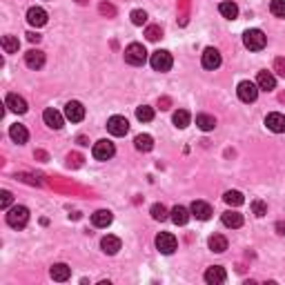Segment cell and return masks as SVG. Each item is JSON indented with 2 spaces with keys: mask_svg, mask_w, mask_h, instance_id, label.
I'll return each instance as SVG.
<instances>
[{
  "mask_svg": "<svg viewBox=\"0 0 285 285\" xmlns=\"http://www.w3.org/2000/svg\"><path fill=\"white\" fill-rule=\"evenodd\" d=\"M29 223V209L25 205H16V207L7 209V225L13 230H20Z\"/></svg>",
  "mask_w": 285,
  "mask_h": 285,
  "instance_id": "6da1fadb",
  "label": "cell"
},
{
  "mask_svg": "<svg viewBox=\"0 0 285 285\" xmlns=\"http://www.w3.org/2000/svg\"><path fill=\"white\" fill-rule=\"evenodd\" d=\"M265 43H267V38L261 29H247L243 34V45L249 51H261V49L265 47Z\"/></svg>",
  "mask_w": 285,
  "mask_h": 285,
  "instance_id": "7a4b0ae2",
  "label": "cell"
},
{
  "mask_svg": "<svg viewBox=\"0 0 285 285\" xmlns=\"http://www.w3.org/2000/svg\"><path fill=\"white\" fill-rule=\"evenodd\" d=\"M125 60H127L129 65H134V67L145 65V60H147L145 47H142L141 43H132L127 49H125Z\"/></svg>",
  "mask_w": 285,
  "mask_h": 285,
  "instance_id": "3957f363",
  "label": "cell"
},
{
  "mask_svg": "<svg viewBox=\"0 0 285 285\" xmlns=\"http://www.w3.org/2000/svg\"><path fill=\"white\" fill-rule=\"evenodd\" d=\"M149 65L154 67L156 71H169V69H172V65H174V60H172V53H169V51H165V49H158V51H154V53H151V58H149Z\"/></svg>",
  "mask_w": 285,
  "mask_h": 285,
  "instance_id": "277c9868",
  "label": "cell"
},
{
  "mask_svg": "<svg viewBox=\"0 0 285 285\" xmlns=\"http://www.w3.org/2000/svg\"><path fill=\"white\" fill-rule=\"evenodd\" d=\"M176 236L169 234V232H160L158 236H156V247H158L160 254H174L176 252Z\"/></svg>",
  "mask_w": 285,
  "mask_h": 285,
  "instance_id": "5b68a950",
  "label": "cell"
},
{
  "mask_svg": "<svg viewBox=\"0 0 285 285\" xmlns=\"http://www.w3.org/2000/svg\"><path fill=\"white\" fill-rule=\"evenodd\" d=\"M238 98L243 102H254L258 96V85L252 83V80H243V83H238Z\"/></svg>",
  "mask_w": 285,
  "mask_h": 285,
  "instance_id": "8992f818",
  "label": "cell"
},
{
  "mask_svg": "<svg viewBox=\"0 0 285 285\" xmlns=\"http://www.w3.org/2000/svg\"><path fill=\"white\" fill-rule=\"evenodd\" d=\"M92 154H94V158H96V160H109L111 156L116 154V147H114V142H111V141H98L96 145H94Z\"/></svg>",
  "mask_w": 285,
  "mask_h": 285,
  "instance_id": "52a82bcc",
  "label": "cell"
},
{
  "mask_svg": "<svg viewBox=\"0 0 285 285\" xmlns=\"http://www.w3.org/2000/svg\"><path fill=\"white\" fill-rule=\"evenodd\" d=\"M107 129H109L111 136H125V134L129 132V123L125 116H111V118L107 120Z\"/></svg>",
  "mask_w": 285,
  "mask_h": 285,
  "instance_id": "ba28073f",
  "label": "cell"
},
{
  "mask_svg": "<svg viewBox=\"0 0 285 285\" xmlns=\"http://www.w3.org/2000/svg\"><path fill=\"white\" fill-rule=\"evenodd\" d=\"M65 116H67V120H71V123H80V120L85 118V107L80 105L78 100H69L65 105Z\"/></svg>",
  "mask_w": 285,
  "mask_h": 285,
  "instance_id": "9c48e42d",
  "label": "cell"
},
{
  "mask_svg": "<svg viewBox=\"0 0 285 285\" xmlns=\"http://www.w3.org/2000/svg\"><path fill=\"white\" fill-rule=\"evenodd\" d=\"M221 51L218 49H214V47H207L203 51V67L205 69H218L221 67Z\"/></svg>",
  "mask_w": 285,
  "mask_h": 285,
  "instance_id": "30bf717a",
  "label": "cell"
},
{
  "mask_svg": "<svg viewBox=\"0 0 285 285\" xmlns=\"http://www.w3.org/2000/svg\"><path fill=\"white\" fill-rule=\"evenodd\" d=\"M27 22H29L31 27H45L47 25V11H45L43 7H31L29 11H27Z\"/></svg>",
  "mask_w": 285,
  "mask_h": 285,
  "instance_id": "8fae6325",
  "label": "cell"
},
{
  "mask_svg": "<svg viewBox=\"0 0 285 285\" xmlns=\"http://www.w3.org/2000/svg\"><path fill=\"white\" fill-rule=\"evenodd\" d=\"M265 125H267V129H270V132L283 134L285 132V116L279 114V111H274V114H267Z\"/></svg>",
  "mask_w": 285,
  "mask_h": 285,
  "instance_id": "7c38bea8",
  "label": "cell"
},
{
  "mask_svg": "<svg viewBox=\"0 0 285 285\" xmlns=\"http://www.w3.org/2000/svg\"><path fill=\"white\" fill-rule=\"evenodd\" d=\"M205 281H207L209 285H221V283L227 281V274H225V270H223L221 265H214V267H209V270L205 272Z\"/></svg>",
  "mask_w": 285,
  "mask_h": 285,
  "instance_id": "4fadbf2b",
  "label": "cell"
},
{
  "mask_svg": "<svg viewBox=\"0 0 285 285\" xmlns=\"http://www.w3.org/2000/svg\"><path fill=\"white\" fill-rule=\"evenodd\" d=\"M25 62L29 69H40V67L45 65V53L40 51V49H29V51L25 53Z\"/></svg>",
  "mask_w": 285,
  "mask_h": 285,
  "instance_id": "5bb4252c",
  "label": "cell"
},
{
  "mask_svg": "<svg viewBox=\"0 0 285 285\" xmlns=\"http://www.w3.org/2000/svg\"><path fill=\"white\" fill-rule=\"evenodd\" d=\"M191 214H194L198 221H209V216H212V207H209L205 200H194V203H191Z\"/></svg>",
  "mask_w": 285,
  "mask_h": 285,
  "instance_id": "9a60e30c",
  "label": "cell"
},
{
  "mask_svg": "<svg viewBox=\"0 0 285 285\" xmlns=\"http://www.w3.org/2000/svg\"><path fill=\"white\" fill-rule=\"evenodd\" d=\"M111 221H114V214H111L109 209H98V212L92 214L94 227H107V225H111Z\"/></svg>",
  "mask_w": 285,
  "mask_h": 285,
  "instance_id": "2e32d148",
  "label": "cell"
},
{
  "mask_svg": "<svg viewBox=\"0 0 285 285\" xmlns=\"http://www.w3.org/2000/svg\"><path fill=\"white\" fill-rule=\"evenodd\" d=\"M43 120H45V123H47L51 129H60V127H62V123H65V120H62V114H60V111L51 109V107H49V109H45Z\"/></svg>",
  "mask_w": 285,
  "mask_h": 285,
  "instance_id": "e0dca14e",
  "label": "cell"
},
{
  "mask_svg": "<svg viewBox=\"0 0 285 285\" xmlns=\"http://www.w3.org/2000/svg\"><path fill=\"white\" fill-rule=\"evenodd\" d=\"M4 102H7V107L11 111H16V114H25L27 111V100L22 96H18V94H9Z\"/></svg>",
  "mask_w": 285,
  "mask_h": 285,
  "instance_id": "ac0fdd59",
  "label": "cell"
},
{
  "mask_svg": "<svg viewBox=\"0 0 285 285\" xmlns=\"http://www.w3.org/2000/svg\"><path fill=\"white\" fill-rule=\"evenodd\" d=\"M256 85H258V89H263V92H272V89L276 87V78L270 74V71H258Z\"/></svg>",
  "mask_w": 285,
  "mask_h": 285,
  "instance_id": "d6986e66",
  "label": "cell"
},
{
  "mask_svg": "<svg viewBox=\"0 0 285 285\" xmlns=\"http://www.w3.org/2000/svg\"><path fill=\"white\" fill-rule=\"evenodd\" d=\"M9 136H11V141L13 142H18V145H25L27 142V138H29V132H27V127L25 125H11L9 127Z\"/></svg>",
  "mask_w": 285,
  "mask_h": 285,
  "instance_id": "ffe728a7",
  "label": "cell"
},
{
  "mask_svg": "<svg viewBox=\"0 0 285 285\" xmlns=\"http://www.w3.org/2000/svg\"><path fill=\"white\" fill-rule=\"evenodd\" d=\"M100 247H102V252H105V254H109V256H111V254H116V252H118V249H120V238H118V236H111V234H107L105 238L100 240Z\"/></svg>",
  "mask_w": 285,
  "mask_h": 285,
  "instance_id": "44dd1931",
  "label": "cell"
},
{
  "mask_svg": "<svg viewBox=\"0 0 285 285\" xmlns=\"http://www.w3.org/2000/svg\"><path fill=\"white\" fill-rule=\"evenodd\" d=\"M49 274H51L53 281H60V283H62V281H67L71 276V270L65 265V263H56V265L49 270Z\"/></svg>",
  "mask_w": 285,
  "mask_h": 285,
  "instance_id": "7402d4cb",
  "label": "cell"
},
{
  "mask_svg": "<svg viewBox=\"0 0 285 285\" xmlns=\"http://www.w3.org/2000/svg\"><path fill=\"white\" fill-rule=\"evenodd\" d=\"M209 249L212 252H216V254H221V252H225L227 249V238L223 234H214V236H209Z\"/></svg>",
  "mask_w": 285,
  "mask_h": 285,
  "instance_id": "603a6c76",
  "label": "cell"
},
{
  "mask_svg": "<svg viewBox=\"0 0 285 285\" xmlns=\"http://www.w3.org/2000/svg\"><path fill=\"white\" fill-rule=\"evenodd\" d=\"M172 221L176 223V225H185V223L190 221V209L183 207V205H176V207L172 209Z\"/></svg>",
  "mask_w": 285,
  "mask_h": 285,
  "instance_id": "cb8c5ba5",
  "label": "cell"
},
{
  "mask_svg": "<svg viewBox=\"0 0 285 285\" xmlns=\"http://www.w3.org/2000/svg\"><path fill=\"white\" fill-rule=\"evenodd\" d=\"M223 225H227V227H240L243 225V214H238V212H225L223 214Z\"/></svg>",
  "mask_w": 285,
  "mask_h": 285,
  "instance_id": "d4e9b609",
  "label": "cell"
},
{
  "mask_svg": "<svg viewBox=\"0 0 285 285\" xmlns=\"http://www.w3.org/2000/svg\"><path fill=\"white\" fill-rule=\"evenodd\" d=\"M134 145H136L138 151H151V147H154V138H151L149 134H138L136 141H134Z\"/></svg>",
  "mask_w": 285,
  "mask_h": 285,
  "instance_id": "484cf974",
  "label": "cell"
},
{
  "mask_svg": "<svg viewBox=\"0 0 285 285\" xmlns=\"http://www.w3.org/2000/svg\"><path fill=\"white\" fill-rule=\"evenodd\" d=\"M196 125H198L203 132H212V129L216 127V118L209 114H198L196 116Z\"/></svg>",
  "mask_w": 285,
  "mask_h": 285,
  "instance_id": "4316f807",
  "label": "cell"
},
{
  "mask_svg": "<svg viewBox=\"0 0 285 285\" xmlns=\"http://www.w3.org/2000/svg\"><path fill=\"white\" fill-rule=\"evenodd\" d=\"M223 200H225L227 205H232V207H238V205H243V203H245L243 194H240V191H236V190L225 191V194H223Z\"/></svg>",
  "mask_w": 285,
  "mask_h": 285,
  "instance_id": "83f0119b",
  "label": "cell"
},
{
  "mask_svg": "<svg viewBox=\"0 0 285 285\" xmlns=\"http://www.w3.org/2000/svg\"><path fill=\"white\" fill-rule=\"evenodd\" d=\"M2 49H4V53H16L18 49H20V43H18V38L16 36H2Z\"/></svg>",
  "mask_w": 285,
  "mask_h": 285,
  "instance_id": "f1b7e54d",
  "label": "cell"
},
{
  "mask_svg": "<svg viewBox=\"0 0 285 285\" xmlns=\"http://www.w3.org/2000/svg\"><path fill=\"white\" fill-rule=\"evenodd\" d=\"M190 120H191V116H190V111H185V109H178L176 114H174V125H176L178 129H185L187 125H190Z\"/></svg>",
  "mask_w": 285,
  "mask_h": 285,
  "instance_id": "f546056e",
  "label": "cell"
},
{
  "mask_svg": "<svg viewBox=\"0 0 285 285\" xmlns=\"http://www.w3.org/2000/svg\"><path fill=\"white\" fill-rule=\"evenodd\" d=\"M218 9H221V13L225 18H230V20H234V18L238 16V7H236L234 2H221V7H218Z\"/></svg>",
  "mask_w": 285,
  "mask_h": 285,
  "instance_id": "4dcf8cb0",
  "label": "cell"
},
{
  "mask_svg": "<svg viewBox=\"0 0 285 285\" xmlns=\"http://www.w3.org/2000/svg\"><path fill=\"white\" fill-rule=\"evenodd\" d=\"M136 118L141 120V123H149V120L154 118V109H151V107H147V105H141L136 109Z\"/></svg>",
  "mask_w": 285,
  "mask_h": 285,
  "instance_id": "1f68e13d",
  "label": "cell"
},
{
  "mask_svg": "<svg viewBox=\"0 0 285 285\" xmlns=\"http://www.w3.org/2000/svg\"><path fill=\"white\" fill-rule=\"evenodd\" d=\"M149 212H151V218H156V221H165L167 218V207L163 203H154Z\"/></svg>",
  "mask_w": 285,
  "mask_h": 285,
  "instance_id": "d6a6232c",
  "label": "cell"
},
{
  "mask_svg": "<svg viewBox=\"0 0 285 285\" xmlns=\"http://www.w3.org/2000/svg\"><path fill=\"white\" fill-rule=\"evenodd\" d=\"M270 11L276 18H285V0H272L270 2Z\"/></svg>",
  "mask_w": 285,
  "mask_h": 285,
  "instance_id": "836d02e7",
  "label": "cell"
},
{
  "mask_svg": "<svg viewBox=\"0 0 285 285\" xmlns=\"http://www.w3.org/2000/svg\"><path fill=\"white\" fill-rule=\"evenodd\" d=\"M145 36H147V40L156 43L158 38H163V31H160V27H158V25H149V27L145 29Z\"/></svg>",
  "mask_w": 285,
  "mask_h": 285,
  "instance_id": "e575fe53",
  "label": "cell"
},
{
  "mask_svg": "<svg viewBox=\"0 0 285 285\" xmlns=\"http://www.w3.org/2000/svg\"><path fill=\"white\" fill-rule=\"evenodd\" d=\"M98 11H100L102 16H107V18L116 16V7H114V4H109V2H100V4H98Z\"/></svg>",
  "mask_w": 285,
  "mask_h": 285,
  "instance_id": "d590c367",
  "label": "cell"
},
{
  "mask_svg": "<svg viewBox=\"0 0 285 285\" xmlns=\"http://www.w3.org/2000/svg\"><path fill=\"white\" fill-rule=\"evenodd\" d=\"M132 22H134V25H145L147 13L142 11V9H134V11H132Z\"/></svg>",
  "mask_w": 285,
  "mask_h": 285,
  "instance_id": "8d00e7d4",
  "label": "cell"
},
{
  "mask_svg": "<svg viewBox=\"0 0 285 285\" xmlns=\"http://www.w3.org/2000/svg\"><path fill=\"white\" fill-rule=\"evenodd\" d=\"M11 200H13L11 191H7V190H2V191H0V207H2V209H9V205H11Z\"/></svg>",
  "mask_w": 285,
  "mask_h": 285,
  "instance_id": "74e56055",
  "label": "cell"
},
{
  "mask_svg": "<svg viewBox=\"0 0 285 285\" xmlns=\"http://www.w3.org/2000/svg\"><path fill=\"white\" fill-rule=\"evenodd\" d=\"M252 212L256 214V216H265V214H267V205L263 203V200H254V203H252Z\"/></svg>",
  "mask_w": 285,
  "mask_h": 285,
  "instance_id": "f35d334b",
  "label": "cell"
},
{
  "mask_svg": "<svg viewBox=\"0 0 285 285\" xmlns=\"http://www.w3.org/2000/svg\"><path fill=\"white\" fill-rule=\"evenodd\" d=\"M274 71L285 78V58H276V60H274Z\"/></svg>",
  "mask_w": 285,
  "mask_h": 285,
  "instance_id": "ab89813d",
  "label": "cell"
},
{
  "mask_svg": "<svg viewBox=\"0 0 285 285\" xmlns=\"http://www.w3.org/2000/svg\"><path fill=\"white\" fill-rule=\"evenodd\" d=\"M40 38H43V36L36 34V31H29V34H27V40H29V43H40Z\"/></svg>",
  "mask_w": 285,
  "mask_h": 285,
  "instance_id": "60d3db41",
  "label": "cell"
},
{
  "mask_svg": "<svg viewBox=\"0 0 285 285\" xmlns=\"http://www.w3.org/2000/svg\"><path fill=\"white\" fill-rule=\"evenodd\" d=\"M169 105H172V100H169L167 96H163V98L158 100V107H160V109H169Z\"/></svg>",
  "mask_w": 285,
  "mask_h": 285,
  "instance_id": "b9f144b4",
  "label": "cell"
},
{
  "mask_svg": "<svg viewBox=\"0 0 285 285\" xmlns=\"http://www.w3.org/2000/svg\"><path fill=\"white\" fill-rule=\"evenodd\" d=\"M276 232H279L281 236H285V223H283V221H279V223H276Z\"/></svg>",
  "mask_w": 285,
  "mask_h": 285,
  "instance_id": "7bdbcfd3",
  "label": "cell"
},
{
  "mask_svg": "<svg viewBox=\"0 0 285 285\" xmlns=\"http://www.w3.org/2000/svg\"><path fill=\"white\" fill-rule=\"evenodd\" d=\"M74 163V165H80V156L78 154H69V165Z\"/></svg>",
  "mask_w": 285,
  "mask_h": 285,
  "instance_id": "ee69618b",
  "label": "cell"
},
{
  "mask_svg": "<svg viewBox=\"0 0 285 285\" xmlns=\"http://www.w3.org/2000/svg\"><path fill=\"white\" fill-rule=\"evenodd\" d=\"M76 2H78V4H87L89 0H76Z\"/></svg>",
  "mask_w": 285,
  "mask_h": 285,
  "instance_id": "f6af8a7d",
  "label": "cell"
}]
</instances>
